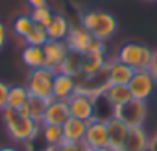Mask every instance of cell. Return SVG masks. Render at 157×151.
<instances>
[{"instance_id":"6da1fadb","label":"cell","mask_w":157,"mask_h":151,"mask_svg":"<svg viewBox=\"0 0 157 151\" xmlns=\"http://www.w3.org/2000/svg\"><path fill=\"white\" fill-rule=\"evenodd\" d=\"M80 24L98 41H109L117 30H118V22L117 19L109 13V11H102V9H89L83 11L80 15Z\"/></svg>"},{"instance_id":"7a4b0ae2","label":"cell","mask_w":157,"mask_h":151,"mask_svg":"<svg viewBox=\"0 0 157 151\" xmlns=\"http://www.w3.org/2000/svg\"><path fill=\"white\" fill-rule=\"evenodd\" d=\"M2 116H4V123H6V129H8L10 136L13 140H17V142L28 144L41 131V123H37L30 116H22L19 111L4 109L2 111Z\"/></svg>"},{"instance_id":"3957f363","label":"cell","mask_w":157,"mask_h":151,"mask_svg":"<svg viewBox=\"0 0 157 151\" xmlns=\"http://www.w3.org/2000/svg\"><path fill=\"white\" fill-rule=\"evenodd\" d=\"M151 55H153V50H150L146 44H140V42H126L117 52V59L131 66L133 70H148L151 63Z\"/></svg>"},{"instance_id":"277c9868","label":"cell","mask_w":157,"mask_h":151,"mask_svg":"<svg viewBox=\"0 0 157 151\" xmlns=\"http://www.w3.org/2000/svg\"><path fill=\"white\" fill-rule=\"evenodd\" d=\"M54 76H56V72L46 68V66L32 70L28 74V79H26V89H28L30 96L50 101L52 100V87H54Z\"/></svg>"},{"instance_id":"5b68a950","label":"cell","mask_w":157,"mask_h":151,"mask_svg":"<svg viewBox=\"0 0 157 151\" xmlns=\"http://www.w3.org/2000/svg\"><path fill=\"white\" fill-rule=\"evenodd\" d=\"M146 114H148L146 101L131 98L129 101H126V103H122L118 107H113V114L111 116L118 118L128 127H142L144 120H146Z\"/></svg>"},{"instance_id":"8992f818","label":"cell","mask_w":157,"mask_h":151,"mask_svg":"<svg viewBox=\"0 0 157 151\" xmlns=\"http://www.w3.org/2000/svg\"><path fill=\"white\" fill-rule=\"evenodd\" d=\"M67 105H68V114L72 118L89 122L96 116V100L87 94H82V92L72 94L67 100Z\"/></svg>"},{"instance_id":"52a82bcc","label":"cell","mask_w":157,"mask_h":151,"mask_svg":"<svg viewBox=\"0 0 157 151\" xmlns=\"http://www.w3.org/2000/svg\"><path fill=\"white\" fill-rule=\"evenodd\" d=\"M155 87H157V83H155L150 70H135L133 78L128 83V89H129L131 96L135 100H142V101H148L151 98Z\"/></svg>"},{"instance_id":"ba28073f","label":"cell","mask_w":157,"mask_h":151,"mask_svg":"<svg viewBox=\"0 0 157 151\" xmlns=\"http://www.w3.org/2000/svg\"><path fill=\"white\" fill-rule=\"evenodd\" d=\"M82 145H83L85 151L107 145V125H105V120L94 116L93 120L87 122V129H85V136H83Z\"/></svg>"},{"instance_id":"9c48e42d","label":"cell","mask_w":157,"mask_h":151,"mask_svg":"<svg viewBox=\"0 0 157 151\" xmlns=\"http://www.w3.org/2000/svg\"><path fill=\"white\" fill-rule=\"evenodd\" d=\"M43 52H44V66L54 70V72H59L63 61L67 59L68 55V46L65 41H48L44 46H43Z\"/></svg>"},{"instance_id":"30bf717a","label":"cell","mask_w":157,"mask_h":151,"mask_svg":"<svg viewBox=\"0 0 157 151\" xmlns=\"http://www.w3.org/2000/svg\"><path fill=\"white\" fill-rule=\"evenodd\" d=\"M105 125H107V145L113 151H122V147L126 144V138H128L129 127L124 122H120L118 118H115V116L107 118Z\"/></svg>"},{"instance_id":"8fae6325","label":"cell","mask_w":157,"mask_h":151,"mask_svg":"<svg viewBox=\"0 0 157 151\" xmlns=\"http://www.w3.org/2000/svg\"><path fill=\"white\" fill-rule=\"evenodd\" d=\"M93 35L82 26V24H78V26H70V30H68V35H67V39H65V42H67V46H68V50L70 52H76V53H85L87 50H89V46H91V42H93Z\"/></svg>"},{"instance_id":"7c38bea8","label":"cell","mask_w":157,"mask_h":151,"mask_svg":"<svg viewBox=\"0 0 157 151\" xmlns=\"http://www.w3.org/2000/svg\"><path fill=\"white\" fill-rule=\"evenodd\" d=\"M78 89V81L76 78L63 72H56L54 76V87H52V100H59V101H67L72 94H76Z\"/></svg>"},{"instance_id":"4fadbf2b","label":"cell","mask_w":157,"mask_h":151,"mask_svg":"<svg viewBox=\"0 0 157 151\" xmlns=\"http://www.w3.org/2000/svg\"><path fill=\"white\" fill-rule=\"evenodd\" d=\"M135 70L124 63H120L118 59H113L105 64V78L109 85H128L129 79L133 78Z\"/></svg>"},{"instance_id":"5bb4252c","label":"cell","mask_w":157,"mask_h":151,"mask_svg":"<svg viewBox=\"0 0 157 151\" xmlns=\"http://www.w3.org/2000/svg\"><path fill=\"white\" fill-rule=\"evenodd\" d=\"M70 118L68 114V105L67 101H59V100H50L43 116V123L41 125H63L67 120Z\"/></svg>"},{"instance_id":"9a60e30c","label":"cell","mask_w":157,"mask_h":151,"mask_svg":"<svg viewBox=\"0 0 157 151\" xmlns=\"http://www.w3.org/2000/svg\"><path fill=\"white\" fill-rule=\"evenodd\" d=\"M107 64L105 53L100 52H85L82 53V76L85 78H93V76H98Z\"/></svg>"},{"instance_id":"2e32d148","label":"cell","mask_w":157,"mask_h":151,"mask_svg":"<svg viewBox=\"0 0 157 151\" xmlns=\"http://www.w3.org/2000/svg\"><path fill=\"white\" fill-rule=\"evenodd\" d=\"M150 136L144 127H129L122 151H148Z\"/></svg>"},{"instance_id":"e0dca14e","label":"cell","mask_w":157,"mask_h":151,"mask_svg":"<svg viewBox=\"0 0 157 151\" xmlns=\"http://www.w3.org/2000/svg\"><path fill=\"white\" fill-rule=\"evenodd\" d=\"M61 127H63V138H65V142H76V144H82L83 142L85 129H87V122L70 116Z\"/></svg>"},{"instance_id":"ac0fdd59","label":"cell","mask_w":157,"mask_h":151,"mask_svg":"<svg viewBox=\"0 0 157 151\" xmlns=\"http://www.w3.org/2000/svg\"><path fill=\"white\" fill-rule=\"evenodd\" d=\"M102 98H104L111 107H118V105L129 101L133 96H131L128 85H107V89L104 90Z\"/></svg>"},{"instance_id":"d6986e66","label":"cell","mask_w":157,"mask_h":151,"mask_svg":"<svg viewBox=\"0 0 157 151\" xmlns=\"http://www.w3.org/2000/svg\"><path fill=\"white\" fill-rule=\"evenodd\" d=\"M68 30H70V24L68 20L63 17V15H57L54 13L50 24L46 26V31H48V37L52 41H65L67 35H68Z\"/></svg>"},{"instance_id":"ffe728a7","label":"cell","mask_w":157,"mask_h":151,"mask_svg":"<svg viewBox=\"0 0 157 151\" xmlns=\"http://www.w3.org/2000/svg\"><path fill=\"white\" fill-rule=\"evenodd\" d=\"M46 105L48 101L41 100V98H35V96H30L28 98V103L19 111L22 116H30L32 120H35L37 123H43V116H44V111H46Z\"/></svg>"},{"instance_id":"44dd1931","label":"cell","mask_w":157,"mask_h":151,"mask_svg":"<svg viewBox=\"0 0 157 151\" xmlns=\"http://www.w3.org/2000/svg\"><path fill=\"white\" fill-rule=\"evenodd\" d=\"M28 98H30V92L26 89V85H13L10 87V92H8V103H6V109H11V111H21L26 103H28Z\"/></svg>"},{"instance_id":"7402d4cb","label":"cell","mask_w":157,"mask_h":151,"mask_svg":"<svg viewBox=\"0 0 157 151\" xmlns=\"http://www.w3.org/2000/svg\"><path fill=\"white\" fill-rule=\"evenodd\" d=\"M22 63L30 70L43 68L44 66V52H43V46H30V44H26L24 50H22Z\"/></svg>"},{"instance_id":"603a6c76","label":"cell","mask_w":157,"mask_h":151,"mask_svg":"<svg viewBox=\"0 0 157 151\" xmlns=\"http://www.w3.org/2000/svg\"><path fill=\"white\" fill-rule=\"evenodd\" d=\"M59 72L63 74H68L72 78H78L82 76V53H76V52H68L67 59L63 61Z\"/></svg>"},{"instance_id":"cb8c5ba5","label":"cell","mask_w":157,"mask_h":151,"mask_svg":"<svg viewBox=\"0 0 157 151\" xmlns=\"http://www.w3.org/2000/svg\"><path fill=\"white\" fill-rule=\"evenodd\" d=\"M41 133L46 145H59L61 142H65L61 125H41Z\"/></svg>"},{"instance_id":"d4e9b609","label":"cell","mask_w":157,"mask_h":151,"mask_svg":"<svg viewBox=\"0 0 157 151\" xmlns=\"http://www.w3.org/2000/svg\"><path fill=\"white\" fill-rule=\"evenodd\" d=\"M48 41H50V37H48L46 28L37 26V24L32 28V31H30V33L26 35V39H24V42L30 44V46H44Z\"/></svg>"},{"instance_id":"484cf974","label":"cell","mask_w":157,"mask_h":151,"mask_svg":"<svg viewBox=\"0 0 157 151\" xmlns=\"http://www.w3.org/2000/svg\"><path fill=\"white\" fill-rule=\"evenodd\" d=\"M30 17H32V20H33V24L46 28V26L50 24L52 17H54V11H52L48 6H44V8H33V9L30 11Z\"/></svg>"},{"instance_id":"4316f807","label":"cell","mask_w":157,"mask_h":151,"mask_svg":"<svg viewBox=\"0 0 157 151\" xmlns=\"http://www.w3.org/2000/svg\"><path fill=\"white\" fill-rule=\"evenodd\" d=\"M33 26H35V24H33V20H32L30 15H21V17H17V19L13 20V31H15L19 37H22V39H26V35L32 31Z\"/></svg>"},{"instance_id":"83f0119b","label":"cell","mask_w":157,"mask_h":151,"mask_svg":"<svg viewBox=\"0 0 157 151\" xmlns=\"http://www.w3.org/2000/svg\"><path fill=\"white\" fill-rule=\"evenodd\" d=\"M56 151H85L82 144L76 142H61L59 145H56Z\"/></svg>"},{"instance_id":"f1b7e54d","label":"cell","mask_w":157,"mask_h":151,"mask_svg":"<svg viewBox=\"0 0 157 151\" xmlns=\"http://www.w3.org/2000/svg\"><path fill=\"white\" fill-rule=\"evenodd\" d=\"M8 92H10V85L0 81V111L6 109V103H8Z\"/></svg>"},{"instance_id":"f546056e","label":"cell","mask_w":157,"mask_h":151,"mask_svg":"<svg viewBox=\"0 0 157 151\" xmlns=\"http://www.w3.org/2000/svg\"><path fill=\"white\" fill-rule=\"evenodd\" d=\"M89 52H100V53H105V44H104V41L93 39V42H91V46H89Z\"/></svg>"},{"instance_id":"4dcf8cb0","label":"cell","mask_w":157,"mask_h":151,"mask_svg":"<svg viewBox=\"0 0 157 151\" xmlns=\"http://www.w3.org/2000/svg\"><path fill=\"white\" fill-rule=\"evenodd\" d=\"M148 70L151 72L153 79H155V83H157V50H155L153 55H151V63H150V68H148Z\"/></svg>"},{"instance_id":"1f68e13d","label":"cell","mask_w":157,"mask_h":151,"mask_svg":"<svg viewBox=\"0 0 157 151\" xmlns=\"http://www.w3.org/2000/svg\"><path fill=\"white\" fill-rule=\"evenodd\" d=\"M6 41H8V30H6V26L2 22H0V50L6 46Z\"/></svg>"},{"instance_id":"d6a6232c","label":"cell","mask_w":157,"mask_h":151,"mask_svg":"<svg viewBox=\"0 0 157 151\" xmlns=\"http://www.w3.org/2000/svg\"><path fill=\"white\" fill-rule=\"evenodd\" d=\"M28 6L33 9V8H44L48 6V0H28Z\"/></svg>"},{"instance_id":"836d02e7","label":"cell","mask_w":157,"mask_h":151,"mask_svg":"<svg viewBox=\"0 0 157 151\" xmlns=\"http://www.w3.org/2000/svg\"><path fill=\"white\" fill-rule=\"evenodd\" d=\"M148 151H157V133H155V136H153V138H150Z\"/></svg>"},{"instance_id":"e575fe53","label":"cell","mask_w":157,"mask_h":151,"mask_svg":"<svg viewBox=\"0 0 157 151\" xmlns=\"http://www.w3.org/2000/svg\"><path fill=\"white\" fill-rule=\"evenodd\" d=\"M0 151H19L17 147H11V145H2L0 147Z\"/></svg>"},{"instance_id":"d590c367","label":"cell","mask_w":157,"mask_h":151,"mask_svg":"<svg viewBox=\"0 0 157 151\" xmlns=\"http://www.w3.org/2000/svg\"><path fill=\"white\" fill-rule=\"evenodd\" d=\"M89 151H113L109 145H105V147H96V149H89Z\"/></svg>"},{"instance_id":"8d00e7d4","label":"cell","mask_w":157,"mask_h":151,"mask_svg":"<svg viewBox=\"0 0 157 151\" xmlns=\"http://www.w3.org/2000/svg\"><path fill=\"white\" fill-rule=\"evenodd\" d=\"M148 2H157V0H148Z\"/></svg>"}]
</instances>
